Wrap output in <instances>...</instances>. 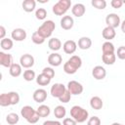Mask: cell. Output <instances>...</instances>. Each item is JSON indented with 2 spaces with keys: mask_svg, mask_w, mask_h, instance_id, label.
Segmentation results:
<instances>
[{
  "mask_svg": "<svg viewBox=\"0 0 125 125\" xmlns=\"http://www.w3.org/2000/svg\"><path fill=\"white\" fill-rule=\"evenodd\" d=\"M123 4H124V2H123L122 0H112V1L110 2L111 7L114 8V9H119V8H121Z\"/></svg>",
  "mask_w": 125,
  "mask_h": 125,
  "instance_id": "41",
  "label": "cell"
},
{
  "mask_svg": "<svg viewBox=\"0 0 125 125\" xmlns=\"http://www.w3.org/2000/svg\"><path fill=\"white\" fill-rule=\"evenodd\" d=\"M91 4L94 8L98 10H104L106 7V1L105 0H92Z\"/></svg>",
  "mask_w": 125,
  "mask_h": 125,
  "instance_id": "31",
  "label": "cell"
},
{
  "mask_svg": "<svg viewBox=\"0 0 125 125\" xmlns=\"http://www.w3.org/2000/svg\"><path fill=\"white\" fill-rule=\"evenodd\" d=\"M102 35L104 37V39H105L106 41H110L111 39H113L116 35V31L114 28L109 27V26H105L103 31H102Z\"/></svg>",
  "mask_w": 125,
  "mask_h": 125,
  "instance_id": "18",
  "label": "cell"
},
{
  "mask_svg": "<svg viewBox=\"0 0 125 125\" xmlns=\"http://www.w3.org/2000/svg\"><path fill=\"white\" fill-rule=\"evenodd\" d=\"M82 65V60L79 56H71L63 64V71L66 74H74Z\"/></svg>",
  "mask_w": 125,
  "mask_h": 125,
  "instance_id": "1",
  "label": "cell"
},
{
  "mask_svg": "<svg viewBox=\"0 0 125 125\" xmlns=\"http://www.w3.org/2000/svg\"><path fill=\"white\" fill-rule=\"evenodd\" d=\"M9 98H10V102H11V105H15L18 104L20 103V95L17 92H9Z\"/></svg>",
  "mask_w": 125,
  "mask_h": 125,
  "instance_id": "35",
  "label": "cell"
},
{
  "mask_svg": "<svg viewBox=\"0 0 125 125\" xmlns=\"http://www.w3.org/2000/svg\"><path fill=\"white\" fill-rule=\"evenodd\" d=\"M77 122L72 118V117H67L64 118L62 121V125H76Z\"/></svg>",
  "mask_w": 125,
  "mask_h": 125,
  "instance_id": "42",
  "label": "cell"
},
{
  "mask_svg": "<svg viewBox=\"0 0 125 125\" xmlns=\"http://www.w3.org/2000/svg\"><path fill=\"white\" fill-rule=\"evenodd\" d=\"M77 45H78V48L81 49V50H88L92 46V40L89 37L83 36V37H80L79 38Z\"/></svg>",
  "mask_w": 125,
  "mask_h": 125,
  "instance_id": "19",
  "label": "cell"
},
{
  "mask_svg": "<svg viewBox=\"0 0 125 125\" xmlns=\"http://www.w3.org/2000/svg\"><path fill=\"white\" fill-rule=\"evenodd\" d=\"M43 125H62V123L58 120H46L43 122Z\"/></svg>",
  "mask_w": 125,
  "mask_h": 125,
  "instance_id": "43",
  "label": "cell"
},
{
  "mask_svg": "<svg viewBox=\"0 0 125 125\" xmlns=\"http://www.w3.org/2000/svg\"><path fill=\"white\" fill-rule=\"evenodd\" d=\"M51 78H49L47 75H45L44 73H40L37 77H36V83L40 86H47L50 84L51 82Z\"/></svg>",
  "mask_w": 125,
  "mask_h": 125,
  "instance_id": "25",
  "label": "cell"
},
{
  "mask_svg": "<svg viewBox=\"0 0 125 125\" xmlns=\"http://www.w3.org/2000/svg\"><path fill=\"white\" fill-rule=\"evenodd\" d=\"M111 125H124V124H121V123H118V122H114V123H112Z\"/></svg>",
  "mask_w": 125,
  "mask_h": 125,
  "instance_id": "46",
  "label": "cell"
},
{
  "mask_svg": "<svg viewBox=\"0 0 125 125\" xmlns=\"http://www.w3.org/2000/svg\"><path fill=\"white\" fill-rule=\"evenodd\" d=\"M11 37L15 41H23L26 38V31L23 28H15L11 33Z\"/></svg>",
  "mask_w": 125,
  "mask_h": 125,
  "instance_id": "13",
  "label": "cell"
},
{
  "mask_svg": "<svg viewBox=\"0 0 125 125\" xmlns=\"http://www.w3.org/2000/svg\"><path fill=\"white\" fill-rule=\"evenodd\" d=\"M92 75L96 80H103L106 76V70L102 65H96L92 69Z\"/></svg>",
  "mask_w": 125,
  "mask_h": 125,
  "instance_id": "11",
  "label": "cell"
},
{
  "mask_svg": "<svg viewBox=\"0 0 125 125\" xmlns=\"http://www.w3.org/2000/svg\"><path fill=\"white\" fill-rule=\"evenodd\" d=\"M103 105H104V103H103V100L98 97V96H94L91 98L90 100V106L95 109V110H100L103 108Z\"/></svg>",
  "mask_w": 125,
  "mask_h": 125,
  "instance_id": "20",
  "label": "cell"
},
{
  "mask_svg": "<svg viewBox=\"0 0 125 125\" xmlns=\"http://www.w3.org/2000/svg\"><path fill=\"white\" fill-rule=\"evenodd\" d=\"M63 52L67 55H72L77 49V43L73 40H66L62 45Z\"/></svg>",
  "mask_w": 125,
  "mask_h": 125,
  "instance_id": "14",
  "label": "cell"
},
{
  "mask_svg": "<svg viewBox=\"0 0 125 125\" xmlns=\"http://www.w3.org/2000/svg\"><path fill=\"white\" fill-rule=\"evenodd\" d=\"M102 60L104 64L112 65L116 61V55L115 53H109V54H103Z\"/></svg>",
  "mask_w": 125,
  "mask_h": 125,
  "instance_id": "23",
  "label": "cell"
},
{
  "mask_svg": "<svg viewBox=\"0 0 125 125\" xmlns=\"http://www.w3.org/2000/svg\"><path fill=\"white\" fill-rule=\"evenodd\" d=\"M116 56L120 60H125V46H120L117 48Z\"/></svg>",
  "mask_w": 125,
  "mask_h": 125,
  "instance_id": "39",
  "label": "cell"
},
{
  "mask_svg": "<svg viewBox=\"0 0 125 125\" xmlns=\"http://www.w3.org/2000/svg\"><path fill=\"white\" fill-rule=\"evenodd\" d=\"M31 40H32V42H33L34 44H36V45H41V44H43V43L45 42V38H43L41 35H39L37 31H35V32L32 33V35H31Z\"/></svg>",
  "mask_w": 125,
  "mask_h": 125,
  "instance_id": "33",
  "label": "cell"
},
{
  "mask_svg": "<svg viewBox=\"0 0 125 125\" xmlns=\"http://www.w3.org/2000/svg\"><path fill=\"white\" fill-rule=\"evenodd\" d=\"M70 99H71V94L68 92V90L66 89V91L64 92V94L59 99L60 100V102L61 103H63V104H66V103H68L69 101H70Z\"/></svg>",
  "mask_w": 125,
  "mask_h": 125,
  "instance_id": "37",
  "label": "cell"
},
{
  "mask_svg": "<svg viewBox=\"0 0 125 125\" xmlns=\"http://www.w3.org/2000/svg\"><path fill=\"white\" fill-rule=\"evenodd\" d=\"M0 46H1V49L3 51H9L13 48L14 46V42H13V39H10V38H4L0 41Z\"/></svg>",
  "mask_w": 125,
  "mask_h": 125,
  "instance_id": "26",
  "label": "cell"
},
{
  "mask_svg": "<svg viewBox=\"0 0 125 125\" xmlns=\"http://www.w3.org/2000/svg\"><path fill=\"white\" fill-rule=\"evenodd\" d=\"M13 63H14L13 56L9 53H5V52L1 51L0 52V64L4 67L10 68Z\"/></svg>",
  "mask_w": 125,
  "mask_h": 125,
  "instance_id": "10",
  "label": "cell"
},
{
  "mask_svg": "<svg viewBox=\"0 0 125 125\" xmlns=\"http://www.w3.org/2000/svg\"><path fill=\"white\" fill-rule=\"evenodd\" d=\"M105 23H106V26H109L115 29L121 24L120 17L115 13H110L105 17Z\"/></svg>",
  "mask_w": 125,
  "mask_h": 125,
  "instance_id": "7",
  "label": "cell"
},
{
  "mask_svg": "<svg viewBox=\"0 0 125 125\" xmlns=\"http://www.w3.org/2000/svg\"><path fill=\"white\" fill-rule=\"evenodd\" d=\"M0 105L1 106H9L11 105L10 98L8 93H3L0 95Z\"/></svg>",
  "mask_w": 125,
  "mask_h": 125,
  "instance_id": "34",
  "label": "cell"
},
{
  "mask_svg": "<svg viewBox=\"0 0 125 125\" xmlns=\"http://www.w3.org/2000/svg\"><path fill=\"white\" fill-rule=\"evenodd\" d=\"M70 116L77 122V123H83L85 122L89 117V112L79 105H73L70 108Z\"/></svg>",
  "mask_w": 125,
  "mask_h": 125,
  "instance_id": "3",
  "label": "cell"
},
{
  "mask_svg": "<svg viewBox=\"0 0 125 125\" xmlns=\"http://www.w3.org/2000/svg\"><path fill=\"white\" fill-rule=\"evenodd\" d=\"M20 64L26 69H29L34 64V58L30 54H24L20 58Z\"/></svg>",
  "mask_w": 125,
  "mask_h": 125,
  "instance_id": "9",
  "label": "cell"
},
{
  "mask_svg": "<svg viewBox=\"0 0 125 125\" xmlns=\"http://www.w3.org/2000/svg\"><path fill=\"white\" fill-rule=\"evenodd\" d=\"M42 73H44L45 75H47L49 78H54L55 76V70L52 67H44L42 70Z\"/></svg>",
  "mask_w": 125,
  "mask_h": 125,
  "instance_id": "38",
  "label": "cell"
},
{
  "mask_svg": "<svg viewBox=\"0 0 125 125\" xmlns=\"http://www.w3.org/2000/svg\"><path fill=\"white\" fill-rule=\"evenodd\" d=\"M19 120H20V116H19L18 113H15V112H11V113H9V114L6 116V121H7V123L10 124V125H15V124H17V123L19 122Z\"/></svg>",
  "mask_w": 125,
  "mask_h": 125,
  "instance_id": "30",
  "label": "cell"
},
{
  "mask_svg": "<svg viewBox=\"0 0 125 125\" xmlns=\"http://www.w3.org/2000/svg\"><path fill=\"white\" fill-rule=\"evenodd\" d=\"M55 28H56V23L51 20H47L37 28L36 31L43 38L47 39V38L51 37V35L53 34V31L55 30Z\"/></svg>",
  "mask_w": 125,
  "mask_h": 125,
  "instance_id": "4",
  "label": "cell"
},
{
  "mask_svg": "<svg viewBox=\"0 0 125 125\" xmlns=\"http://www.w3.org/2000/svg\"><path fill=\"white\" fill-rule=\"evenodd\" d=\"M87 125H101V119L98 116H92L88 119Z\"/></svg>",
  "mask_w": 125,
  "mask_h": 125,
  "instance_id": "40",
  "label": "cell"
},
{
  "mask_svg": "<svg viewBox=\"0 0 125 125\" xmlns=\"http://www.w3.org/2000/svg\"><path fill=\"white\" fill-rule=\"evenodd\" d=\"M21 115L30 124H35L41 118L37 111L30 105H24L21 109Z\"/></svg>",
  "mask_w": 125,
  "mask_h": 125,
  "instance_id": "2",
  "label": "cell"
},
{
  "mask_svg": "<svg viewBox=\"0 0 125 125\" xmlns=\"http://www.w3.org/2000/svg\"><path fill=\"white\" fill-rule=\"evenodd\" d=\"M65 114H66V109H65L64 106H62V105H57L55 107V109H54V115H55L56 118L62 119V118H63L65 116Z\"/></svg>",
  "mask_w": 125,
  "mask_h": 125,
  "instance_id": "28",
  "label": "cell"
},
{
  "mask_svg": "<svg viewBox=\"0 0 125 125\" xmlns=\"http://www.w3.org/2000/svg\"><path fill=\"white\" fill-rule=\"evenodd\" d=\"M47 17V11L44 8H38L35 11V18L39 21H43L45 20Z\"/></svg>",
  "mask_w": 125,
  "mask_h": 125,
  "instance_id": "36",
  "label": "cell"
},
{
  "mask_svg": "<svg viewBox=\"0 0 125 125\" xmlns=\"http://www.w3.org/2000/svg\"><path fill=\"white\" fill-rule=\"evenodd\" d=\"M71 7L70 0H60L54 4L52 11L56 16H63Z\"/></svg>",
  "mask_w": 125,
  "mask_h": 125,
  "instance_id": "5",
  "label": "cell"
},
{
  "mask_svg": "<svg viewBox=\"0 0 125 125\" xmlns=\"http://www.w3.org/2000/svg\"><path fill=\"white\" fill-rule=\"evenodd\" d=\"M65 91H66V87L62 83H55L50 89V93L52 97L58 98V99H60L64 94Z\"/></svg>",
  "mask_w": 125,
  "mask_h": 125,
  "instance_id": "8",
  "label": "cell"
},
{
  "mask_svg": "<svg viewBox=\"0 0 125 125\" xmlns=\"http://www.w3.org/2000/svg\"><path fill=\"white\" fill-rule=\"evenodd\" d=\"M103 54H109V53H115V47L110 41H105L102 46Z\"/></svg>",
  "mask_w": 125,
  "mask_h": 125,
  "instance_id": "29",
  "label": "cell"
},
{
  "mask_svg": "<svg viewBox=\"0 0 125 125\" xmlns=\"http://www.w3.org/2000/svg\"><path fill=\"white\" fill-rule=\"evenodd\" d=\"M120 27H121V30H122V32L123 33H125V20L121 22V24H120Z\"/></svg>",
  "mask_w": 125,
  "mask_h": 125,
  "instance_id": "45",
  "label": "cell"
},
{
  "mask_svg": "<svg viewBox=\"0 0 125 125\" xmlns=\"http://www.w3.org/2000/svg\"><path fill=\"white\" fill-rule=\"evenodd\" d=\"M36 111H37V113L39 114L40 117H47V116H49V114L51 112V109H50V107L48 105L41 104V105H39L37 107Z\"/></svg>",
  "mask_w": 125,
  "mask_h": 125,
  "instance_id": "27",
  "label": "cell"
},
{
  "mask_svg": "<svg viewBox=\"0 0 125 125\" xmlns=\"http://www.w3.org/2000/svg\"><path fill=\"white\" fill-rule=\"evenodd\" d=\"M48 62L51 66H59L62 62V58L59 53H52L48 57Z\"/></svg>",
  "mask_w": 125,
  "mask_h": 125,
  "instance_id": "15",
  "label": "cell"
},
{
  "mask_svg": "<svg viewBox=\"0 0 125 125\" xmlns=\"http://www.w3.org/2000/svg\"><path fill=\"white\" fill-rule=\"evenodd\" d=\"M32 98H33L34 102L41 104V103L45 102L46 99H47V91H46L45 89H42V88L36 89V90L33 92Z\"/></svg>",
  "mask_w": 125,
  "mask_h": 125,
  "instance_id": "12",
  "label": "cell"
},
{
  "mask_svg": "<svg viewBox=\"0 0 125 125\" xmlns=\"http://www.w3.org/2000/svg\"><path fill=\"white\" fill-rule=\"evenodd\" d=\"M74 21L71 16H63L61 20V27L64 30H69L73 27Z\"/></svg>",
  "mask_w": 125,
  "mask_h": 125,
  "instance_id": "17",
  "label": "cell"
},
{
  "mask_svg": "<svg viewBox=\"0 0 125 125\" xmlns=\"http://www.w3.org/2000/svg\"><path fill=\"white\" fill-rule=\"evenodd\" d=\"M21 68L22 66L20 64V63H16L14 62L11 67L9 68V72H10V75L13 76V77H19L21 74Z\"/></svg>",
  "mask_w": 125,
  "mask_h": 125,
  "instance_id": "24",
  "label": "cell"
},
{
  "mask_svg": "<svg viewBox=\"0 0 125 125\" xmlns=\"http://www.w3.org/2000/svg\"><path fill=\"white\" fill-rule=\"evenodd\" d=\"M21 7L24 12L26 13H31L35 10L36 8V2L34 0H24L21 4Z\"/></svg>",
  "mask_w": 125,
  "mask_h": 125,
  "instance_id": "21",
  "label": "cell"
},
{
  "mask_svg": "<svg viewBox=\"0 0 125 125\" xmlns=\"http://www.w3.org/2000/svg\"><path fill=\"white\" fill-rule=\"evenodd\" d=\"M48 46H49L50 50H52V51H54V52H57V51H59V50L62 48V42H61V40H60L59 38L53 37V38H51V39L49 40Z\"/></svg>",
  "mask_w": 125,
  "mask_h": 125,
  "instance_id": "22",
  "label": "cell"
},
{
  "mask_svg": "<svg viewBox=\"0 0 125 125\" xmlns=\"http://www.w3.org/2000/svg\"><path fill=\"white\" fill-rule=\"evenodd\" d=\"M85 12H86V8L82 3H76L71 8V13L76 18H81L82 16H84Z\"/></svg>",
  "mask_w": 125,
  "mask_h": 125,
  "instance_id": "16",
  "label": "cell"
},
{
  "mask_svg": "<svg viewBox=\"0 0 125 125\" xmlns=\"http://www.w3.org/2000/svg\"><path fill=\"white\" fill-rule=\"evenodd\" d=\"M66 89L68 90V92L71 94V95H74V96H77V95H80L82 94L84 88H83V85L81 83H79L78 81H75V80H71L67 83V86H66Z\"/></svg>",
  "mask_w": 125,
  "mask_h": 125,
  "instance_id": "6",
  "label": "cell"
},
{
  "mask_svg": "<svg viewBox=\"0 0 125 125\" xmlns=\"http://www.w3.org/2000/svg\"><path fill=\"white\" fill-rule=\"evenodd\" d=\"M5 35H6V29L3 25H0V39L2 40L4 38H6Z\"/></svg>",
  "mask_w": 125,
  "mask_h": 125,
  "instance_id": "44",
  "label": "cell"
},
{
  "mask_svg": "<svg viewBox=\"0 0 125 125\" xmlns=\"http://www.w3.org/2000/svg\"><path fill=\"white\" fill-rule=\"evenodd\" d=\"M22 76H23V79H24L25 81H28V82H29V81H32V80H34V79H36V75H35L34 70H31L30 68L24 70Z\"/></svg>",
  "mask_w": 125,
  "mask_h": 125,
  "instance_id": "32",
  "label": "cell"
}]
</instances>
